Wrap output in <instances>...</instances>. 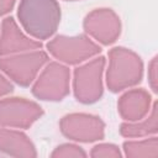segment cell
Listing matches in <instances>:
<instances>
[{"instance_id": "cell-1", "label": "cell", "mask_w": 158, "mask_h": 158, "mask_svg": "<svg viewBox=\"0 0 158 158\" xmlns=\"http://www.w3.org/2000/svg\"><path fill=\"white\" fill-rule=\"evenodd\" d=\"M17 19L26 33L41 42L56 33L60 22V6L57 0H20Z\"/></svg>"}, {"instance_id": "cell-2", "label": "cell", "mask_w": 158, "mask_h": 158, "mask_svg": "<svg viewBox=\"0 0 158 158\" xmlns=\"http://www.w3.org/2000/svg\"><path fill=\"white\" fill-rule=\"evenodd\" d=\"M143 62L141 57L125 47H114L109 52L106 85L110 91L118 93L141 83Z\"/></svg>"}, {"instance_id": "cell-3", "label": "cell", "mask_w": 158, "mask_h": 158, "mask_svg": "<svg viewBox=\"0 0 158 158\" xmlns=\"http://www.w3.org/2000/svg\"><path fill=\"white\" fill-rule=\"evenodd\" d=\"M48 53L63 64L75 65L84 63L101 52L99 43L88 35H58L47 43Z\"/></svg>"}, {"instance_id": "cell-4", "label": "cell", "mask_w": 158, "mask_h": 158, "mask_svg": "<svg viewBox=\"0 0 158 158\" xmlns=\"http://www.w3.org/2000/svg\"><path fill=\"white\" fill-rule=\"evenodd\" d=\"M49 62L48 54L40 49L0 57V72L21 86L35 81L41 69Z\"/></svg>"}, {"instance_id": "cell-5", "label": "cell", "mask_w": 158, "mask_h": 158, "mask_svg": "<svg viewBox=\"0 0 158 158\" xmlns=\"http://www.w3.org/2000/svg\"><path fill=\"white\" fill-rule=\"evenodd\" d=\"M105 64V58L102 56H96L74 69L73 91L79 102L93 104L100 100L104 93L102 75Z\"/></svg>"}, {"instance_id": "cell-6", "label": "cell", "mask_w": 158, "mask_h": 158, "mask_svg": "<svg viewBox=\"0 0 158 158\" xmlns=\"http://www.w3.org/2000/svg\"><path fill=\"white\" fill-rule=\"evenodd\" d=\"M70 90V70L60 62H48L32 85L35 98L43 101H60Z\"/></svg>"}, {"instance_id": "cell-7", "label": "cell", "mask_w": 158, "mask_h": 158, "mask_svg": "<svg viewBox=\"0 0 158 158\" xmlns=\"http://www.w3.org/2000/svg\"><path fill=\"white\" fill-rule=\"evenodd\" d=\"M60 132L69 139L75 142L90 143L100 141L105 136L104 121L91 114L74 112L62 117L59 122Z\"/></svg>"}, {"instance_id": "cell-8", "label": "cell", "mask_w": 158, "mask_h": 158, "mask_svg": "<svg viewBox=\"0 0 158 158\" xmlns=\"http://www.w3.org/2000/svg\"><path fill=\"white\" fill-rule=\"evenodd\" d=\"M43 115L42 107L25 98L0 99V126L28 128Z\"/></svg>"}, {"instance_id": "cell-9", "label": "cell", "mask_w": 158, "mask_h": 158, "mask_svg": "<svg viewBox=\"0 0 158 158\" xmlns=\"http://www.w3.org/2000/svg\"><path fill=\"white\" fill-rule=\"evenodd\" d=\"M85 33L96 43L109 46L121 35V21L118 15L109 7H99L90 11L83 22Z\"/></svg>"}, {"instance_id": "cell-10", "label": "cell", "mask_w": 158, "mask_h": 158, "mask_svg": "<svg viewBox=\"0 0 158 158\" xmlns=\"http://www.w3.org/2000/svg\"><path fill=\"white\" fill-rule=\"evenodd\" d=\"M42 43L27 36L14 17H5L0 30V57L40 49Z\"/></svg>"}, {"instance_id": "cell-11", "label": "cell", "mask_w": 158, "mask_h": 158, "mask_svg": "<svg viewBox=\"0 0 158 158\" xmlns=\"http://www.w3.org/2000/svg\"><path fill=\"white\" fill-rule=\"evenodd\" d=\"M152 96L144 89H130L117 101V111L125 121H138L148 115L152 107Z\"/></svg>"}, {"instance_id": "cell-12", "label": "cell", "mask_w": 158, "mask_h": 158, "mask_svg": "<svg viewBox=\"0 0 158 158\" xmlns=\"http://www.w3.org/2000/svg\"><path fill=\"white\" fill-rule=\"evenodd\" d=\"M0 152L12 157L33 158L36 147L27 135L14 128H0Z\"/></svg>"}, {"instance_id": "cell-13", "label": "cell", "mask_w": 158, "mask_h": 158, "mask_svg": "<svg viewBox=\"0 0 158 158\" xmlns=\"http://www.w3.org/2000/svg\"><path fill=\"white\" fill-rule=\"evenodd\" d=\"M158 131V105L153 102L147 116L138 121H125L120 126V133L127 138H142L156 135Z\"/></svg>"}, {"instance_id": "cell-14", "label": "cell", "mask_w": 158, "mask_h": 158, "mask_svg": "<svg viewBox=\"0 0 158 158\" xmlns=\"http://www.w3.org/2000/svg\"><path fill=\"white\" fill-rule=\"evenodd\" d=\"M122 147L125 156L130 158H142V157L156 158L158 156V138L154 135L148 136V138L144 139L126 141Z\"/></svg>"}, {"instance_id": "cell-15", "label": "cell", "mask_w": 158, "mask_h": 158, "mask_svg": "<svg viewBox=\"0 0 158 158\" xmlns=\"http://www.w3.org/2000/svg\"><path fill=\"white\" fill-rule=\"evenodd\" d=\"M51 157L53 158H83L86 157L85 151L73 143H64L58 146L52 153Z\"/></svg>"}, {"instance_id": "cell-16", "label": "cell", "mask_w": 158, "mask_h": 158, "mask_svg": "<svg viewBox=\"0 0 158 158\" xmlns=\"http://www.w3.org/2000/svg\"><path fill=\"white\" fill-rule=\"evenodd\" d=\"M90 156L94 158H100V157H111V158H117L121 157V152L117 146L112 143H100L93 147Z\"/></svg>"}, {"instance_id": "cell-17", "label": "cell", "mask_w": 158, "mask_h": 158, "mask_svg": "<svg viewBox=\"0 0 158 158\" xmlns=\"http://www.w3.org/2000/svg\"><path fill=\"white\" fill-rule=\"evenodd\" d=\"M158 60H157V56L152 58V60L148 64V84L152 89L153 93L158 91Z\"/></svg>"}, {"instance_id": "cell-18", "label": "cell", "mask_w": 158, "mask_h": 158, "mask_svg": "<svg viewBox=\"0 0 158 158\" xmlns=\"http://www.w3.org/2000/svg\"><path fill=\"white\" fill-rule=\"evenodd\" d=\"M12 90H14L12 83L2 72H0V98L12 93Z\"/></svg>"}, {"instance_id": "cell-19", "label": "cell", "mask_w": 158, "mask_h": 158, "mask_svg": "<svg viewBox=\"0 0 158 158\" xmlns=\"http://www.w3.org/2000/svg\"><path fill=\"white\" fill-rule=\"evenodd\" d=\"M15 2L16 0H0V17L9 14L12 10Z\"/></svg>"}, {"instance_id": "cell-20", "label": "cell", "mask_w": 158, "mask_h": 158, "mask_svg": "<svg viewBox=\"0 0 158 158\" xmlns=\"http://www.w3.org/2000/svg\"><path fill=\"white\" fill-rule=\"evenodd\" d=\"M67 1H78V0H67Z\"/></svg>"}]
</instances>
